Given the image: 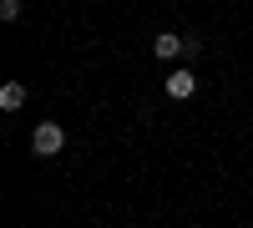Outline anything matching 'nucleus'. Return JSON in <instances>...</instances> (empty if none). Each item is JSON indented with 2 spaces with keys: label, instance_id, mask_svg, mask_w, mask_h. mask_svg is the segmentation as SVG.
I'll use <instances>...</instances> for the list:
<instances>
[{
  "label": "nucleus",
  "instance_id": "4",
  "mask_svg": "<svg viewBox=\"0 0 253 228\" xmlns=\"http://www.w3.org/2000/svg\"><path fill=\"white\" fill-rule=\"evenodd\" d=\"M0 107L20 112V107H26V87H20V81H5V87H0Z\"/></svg>",
  "mask_w": 253,
  "mask_h": 228
},
{
  "label": "nucleus",
  "instance_id": "2",
  "mask_svg": "<svg viewBox=\"0 0 253 228\" xmlns=\"http://www.w3.org/2000/svg\"><path fill=\"white\" fill-rule=\"evenodd\" d=\"M187 51V36H172V31H167V36H152V56L157 61H172V56H182Z\"/></svg>",
  "mask_w": 253,
  "mask_h": 228
},
{
  "label": "nucleus",
  "instance_id": "3",
  "mask_svg": "<svg viewBox=\"0 0 253 228\" xmlns=\"http://www.w3.org/2000/svg\"><path fill=\"white\" fill-rule=\"evenodd\" d=\"M193 91H198V76H193V71H172V76H167V96H177V101H187Z\"/></svg>",
  "mask_w": 253,
  "mask_h": 228
},
{
  "label": "nucleus",
  "instance_id": "5",
  "mask_svg": "<svg viewBox=\"0 0 253 228\" xmlns=\"http://www.w3.org/2000/svg\"><path fill=\"white\" fill-rule=\"evenodd\" d=\"M0 15H5V20H20V0H0Z\"/></svg>",
  "mask_w": 253,
  "mask_h": 228
},
{
  "label": "nucleus",
  "instance_id": "1",
  "mask_svg": "<svg viewBox=\"0 0 253 228\" xmlns=\"http://www.w3.org/2000/svg\"><path fill=\"white\" fill-rule=\"evenodd\" d=\"M31 147H36V157H56L61 147H66V132H61L56 122H41V127L31 132Z\"/></svg>",
  "mask_w": 253,
  "mask_h": 228
}]
</instances>
